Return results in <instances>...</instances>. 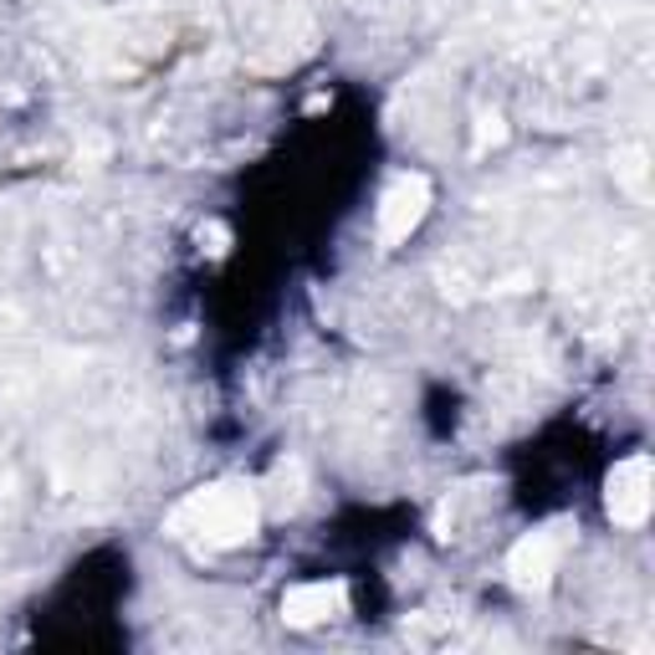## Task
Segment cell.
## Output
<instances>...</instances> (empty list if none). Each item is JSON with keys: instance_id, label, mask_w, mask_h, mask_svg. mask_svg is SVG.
Returning <instances> with one entry per match:
<instances>
[{"instance_id": "obj_2", "label": "cell", "mask_w": 655, "mask_h": 655, "mask_svg": "<svg viewBox=\"0 0 655 655\" xmlns=\"http://www.w3.org/2000/svg\"><path fill=\"white\" fill-rule=\"evenodd\" d=\"M645 461L635 456V461H625V467L615 471V482H610V512H615V522H641L645 518Z\"/></svg>"}, {"instance_id": "obj_1", "label": "cell", "mask_w": 655, "mask_h": 655, "mask_svg": "<svg viewBox=\"0 0 655 655\" xmlns=\"http://www.w3.org/2000/svg\"><path fill=\"white\" fill-rule=\"evenodd\" d=\"M420 211H426V180H395V190L385 195V211H379V226L389 231V236H405V231L420 221Z\"/></svg>"}, {"instance_id": "obj_3", "label": "cell", "mask_w": 655, "mask_h": 655, "mask_svg": "<svg viewBox=\"0 0 655 655\" xmlns=\"http://www.w3.org/2000/svg\"><path fill=\"white\" fill-rule=\"evenodd\" d=\"M334 600H338V589L313 584V589H297V594H287V610H293L297 620H323L328 610H334Z\"/></svg>"}]
</instances>
